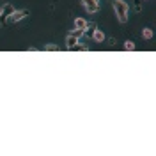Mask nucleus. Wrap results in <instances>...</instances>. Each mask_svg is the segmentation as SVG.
<instances>
[{
    "mask_svg": "<svg viewBox=\"0 0 156 156\" xmlns=\"http://www.w3.org/2000/svg\"><path fill=\"white\" fill-rule=\"evenodd\" d=\"M112 7L115 12V18L119 23H126L129 18V5L124 0H112Z\"/></svg>",
    "mask_w": 156,
    "mask_h": 156,
    "instance_id": "f257e3e1",
    "label": "nucleus"
},
{
    "mask_svg": "<svg viewBox=\"0 0 156 156\" xmlns=\"http://www.w3.org/2000/svg\"><path fill=\"white\" fill-rule=\"evenodd\" d=\"M80 2H82V7L85 9V12H89V14H96L101 5L99 0H80Z\"/></svg>",
    "mask_w": 156,
    "mask_h": 156,
    "instance_id": "f03ea898",
    "label": "nucleus"
},
{
    "mask_svg": "<svg viewBox=\"0 0 156 156\" xmlns=\"http://www.w3.org/2000/svg\"><path fill=\"white\" fill-rule=\"evenodd\" d=\"M30 14V11L29 9H20V11H14L11 16H7L5 18V21L7 23H18V21H21V20H25L27 16Z\"/></svg>",
    "mask_w": 156,
    "mask_h": 156,
    "instance_id": "7ed1b4c3",
    "label": "nucleus"
},
{
    "mask_svg": "<svg viewBox=\"0 0 156 156\" xmlns=\"http://www.w3.org/2000/svg\"><path fill=\"white\" fill-rule=\"evenodd\" d=\"M14 5L11 4V2H4L2 5H0V16H2V20H5L7 16H11L12 12H14Z\"/></svg>",
    "mask_w": 156,
    "mask_h": 156,
    "instance_id": "20e7f679",
    "label": "nucleus"
},
{
    "mask_svg": "<svg viewBox=\"0 0 156 156\" xmlns=\"http://www.w3.org/2000/svg\"><path fill=\"white\" fill-rule=\"evenodd\" d=\"M90 37H92V41H96V43H103L105 39H107V36H105V32L99 29H94L92 30V34H90Z\"/></svg>",
    "mask_w": 156,
    "mask_h": 156,
    "instance_id": "39448f33",
    "label": "nucleus"
},
{
    "mask_svg": "<svg viewBox=\"0 0 156 156\" xmlns=\"http://www.w3.org/2000/svg\"><path fill=\"white\" fill-rule=\"evenodd\" d=\"M73 25H75V29H78V30H85V27H87V20L82 18V16H76V18L73 20Z\"/></svg>",
    "mask_w": 156,
    "mask_h": 156,
    "instance_id": "423d86ee",
    "label": "nucleus"
},
{
    "mask_svg": "<svg viewBox=\"0 0 156 156\" xmlns=\"http://www.w3.org/2000/svg\"><path fill=\"white\" fill-rule=\"evenodd\" d=\"M78 41H80L78 37H75V36H71V34H69L68 37H66V41H64V44H66V50H73L75 46H76Z\"/></svg>",
    "mask_w": 156,
    "mask_h": 156,
    "instance_id": "0eeeda50",
    "label": "nucleus"
},
{
    "mask_svg": "<svg viewBox=\"0 0 156 156\" xmlns=\"http://www.w3.org/2000/svg\"><path fill=\"white\" fill-rule=\"evenodd\" d=\"M153 36H154V32H153V29H149V27H146V29L142 30V39H146V41H151V39H153Z\"/></svg>",
    "mask_w": 156,
    "mask_h": 156,
    "instance_id": "6e6552de",
    "label": "nucleus"
},
{
    "mask_svg": "<svg viewBox=\"0 0 156 156\" xmlns=\"http://www.w3.org/2000/svg\"><path fill=\"white\" fill-rule=\"evenodd\" d=\"M73 50H80V51H89V44H83V43H80V41H78L76 46H75Z\"/></svg>",
    "mask_w": 156,
    "mask_h": 156,
    "instance_id": "1a4fd4ad",
    "label": "nucleus"
},
{
    "mask_svg": "<svg viewBox=\"0 0 156 156\" xmlns=\"http://www.w3.org/2000/svg\"><path fill=\"white\" fill-rule=\"evenodd\" d=\"M135 48H136V44L133 41H126V43H124V50H128V51H133Z\"/></svg>",
    "mask_w": 156,
    "mask_h": 156,
    "instance_id": "9d476101",
    "label": "nucleus"
},
{
    "mask_svg": "<svg viewBox=\"0 0 156 156\" xmlns=\"http://www.w3.org/2000/svg\"><path fill=\"white\" fill-rule=\"evenodd\" d=\"M58 46L57 44H53V43H48V44H44V51H57Z\"/></svg>",
    "mask_w": 156,
    "mask_h": 156,
    "instance_id": "9b49d317",
    "label": "nucleus"
},
{
    "mask_svg": "<svg viewBox=\"0 0 156 156\" xmlns=\"http://www.w3.org/2000/svg\"><path fill=\"white\" fill-rule=\"evenodd\" d=\"M71 36H75V37H82V36H83V30H78V29H73L71 30Z\"/></svg>",
    "mask_w": 156,
    "mask_h": 156,
    "instance_id": "f8f14e48",
    "label": "nucleus"
},
{
    "mask_svg": "<svg viewBox=\"0 0 156 156\" xmlns=\"http://www.w3.org/2000/svg\"><path fill=\"white\" fill-rule=\"evenodd\" d=\"M135 12H142V2L135 0Z\"/></svg>",
    "mask_w": 156,
    "mask_h": 156,
    "instance_id": "ddd939ff",
    "label": "nucleus"
},
{
    "mask_svg": "<svg viewBox=\"0 0 156 156\" xmlns=\"http://www.w3.org/2000/svg\"><path fill=\"white\" fill-rule=\"evenodd\" d=\"M108 43H110V44H117V41H115L114 37H110V39H108Z\"/></svg>",
    "mask_w": 156,
    "mask_h": 156,
    "instance_id": "4468645a",
    "label": "nucleus"
},
{
    "mask_svg": "<svg viewBox=\"0 0 156 156\" xmlns=\"http://www.w3.org/2000/svg\"><path fill=\"white\" fill-rule=\"evenodd\" d=\"M0 25H2V16H0Z\"/></svg>",
    "mask_w": 156,
    "mask_h": 156,
    "instance_id": "2eb2a0df",
    "label": "nucleus"
},
{
    "mask_svg": "<svg viewBox=\"0 0 156 156\" xmlns=\"http://www.w3.org/2000/svg\"><path fill=\"white\" fill-rule=\"evenodd\" d=\"M0 2H2V0H0Z\"/></svg>",
    "mask_w": 156,
    "mask_h": 156,
    "instance_id": "dca6fc26",
    "label": "nucleus"
}]
</instances>
